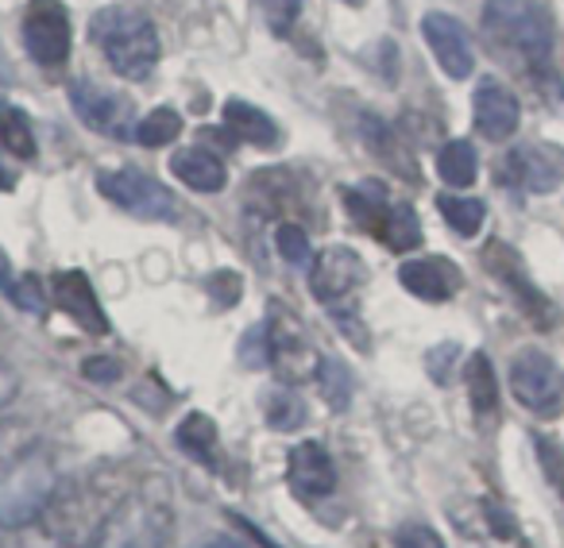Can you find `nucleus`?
<instances>
[{"label":"nucleus","mask_w":564,"mask_h":548,"mask_svg":"<svg viewBox=\"0 0 564 548\" xmlns=\"http://www.w3.org/2000/svg\"><path fill=\"white\" fill-rule=\"evenodd\" d=\"M437 209L448 220V228L460 235H476L487 220V205L476 197H437Z\"/></svg>","instance_id":"26"},{"label":"nucleus","mask_w":564,"mask_h":548,"mask_svg":"<svg viewBox=\"0 0 564 548\" xmlns=\"http://www.w3.org/2000/svg\"><path fill=\"white\" fill-rule=\"evenodd\" d=\"M345 205H348V212H352L356 224L371 228V232H379V224H383L387 209H391V205H387V189L379 186V182H364V186L348 189Z\"/></svg>","instance_id":"22"},{"label":"nucleus","mask_w":564,"mask_h":548,"mask_svg":"<svg viewBox=\"0 0 564 548\" xmlns=\"http://www.w3.org/2000/svg\"><path fill=\"white\" fill-rule=\"evenodd\" d=\"M471 117H476V128L484 140L502 143L518 132V120H522V109H518V97L510 94L499 81H479L476 101H471Z\"/></svg>","instance_id":"11"},{"label":"nucleus","mask_w":564,"mask_h":548,"mask_svg":"<svg viewBox=\"0 0 564 548\" xmlns=\"http://www.w3.org/2000/svg\"><path fill=\"white\" fill-rule=\"evenodd\" d=\"M202 143H205V147H213V151H232L236 135H232V128H205Z\"/></svg>","instance_id":"39"},{"label":"nucleus","mask_w":564,"mask_h":548,"mask_svg":"<svg viewBox=\"0 0 564 548\" xmlns=\"http://www.w3.org/2000/svg\"><path fill=\"white\" fill-rule=\"evenodd\" d=\"M209 291L217 294L220 306H232V302L240 298V278H236L232 271H220V274H213V278H209Z\"/></svg>","instance_id":"35"},{"label":"nucleus","mask_w":564,"mask_h":548,"mask_svg":"<svg viewBox=\"0 0 564 548\" xmlns=\"http://www.w3.org/2000/svg\"><path fill=\"white\" fill-rule=\"evenodd\" d=\"M82 371H86V379H94V383H112V379L120 375V363L105 360V355H94V360L82 363Z\"/></svg>","instance_id":"36"},{"label":"nucleus","mask_w":564,"mask_h":548,"mask_svg":"<svg viewBox=\"0 0 564 548\" xmlns=\"http://www.w3.org/2000/svg\"><path fill=\"white\" fill-rule=\"evenodd\" d=\"M166 525H171V517H155L151 514L148 522L140 525V529H135V537L128 540L124 548H163L166 545Z\"/></svg>","instance_id":"33"},{"label":"nucleus","mask_w":564,"mask_h":548,"mask_svg":"<svg viewBox=\"0 0 564 548\" xmlns=\"http://www.w3.org/2000/svg\"><path fill=\"white\" fill-rule=\"evenodd\" d=\"M484 259H487V266L499 274L502 283H507L510 291H514L518 298L525 302V309H530L533 321H541V325L553 321V317H549V314H553V306H549V302L530 286V278H525V266H522V259L514 255V248H507V243L495 240V243H487V255Z\"/></svg>","instance_id":"15"},{"label":"nucleus","mask_w":564,"mask_h":548,"mask_svg":"<svg viewBox=\"0 0 564 548\" xmlns=\"http://www.w3.org/2000/svg\"><path fill=\"white\" fill-rule=\"evenodd\" d=\"M12 286H17V278H12V263H9V255L0 251V291L12 294Z\"/></svg>","instance_id":"40"},{"label":"nucleus","mask_w":564,"mask_h":548,"mask_svg":"<svg viewBox=\"0 0 564 548\" xmlns=\"http://www.w3.org/2000/svg\"><path fill=\"white\" fill-rule=\"evenodd\" d=\"M171 174L182 186L197 189V194H217L228 182V171L217 158V151H205V147H182L178 155L171 158Z\"/></svg>","instance_id":"17"},{"label":"nucleus","mask_w":564,"mask_h":548,"mask_svg":"<svg viewBox=\"0 0 564 548\" xmlns=\"http://www.w3.org/2000/svg\"><path fill=\"white\" fill-rule=\"evenodd\" d=\"M24 47L40 66H63L70 55V17L58 0H28Z\"/></svg>","instance_id":"6"},{"label":"nucleus","mask_w":564,"mask_h":548,"mask_svg":"<svg viewBox=\"0 0 564 548\" xmlns=\"http://www.w3.org/2000/svg\"><path fill=\"white\" fill-rule=\"evenodd\" d=\"M499 178L518 189H525V194H553L556 182H561V171H553V163L541 158L538 147H518L502 158Z\"/></svg>","instance_id":"16"},{"label":"nucleus","mask_w":564,"mask_h":548,"mask_svg":"<svg viewBox=\"0 0 564 548\" xmlns=\"http://www.w3.org/2000/svg\"><path fill=\"white\" fill-rule=\"evenodd\" d=\"M399 283L422 302H448L464 286V274H460V266L448 263V259L430 255V259H410V263H402Z\"/></svg>","instance_id":"12"},{"label":"nucleus","mask_w":564,"mask_h":548,"mask_svg":"<svg viewBox=\"0 0 564 548\" xmlns=\"http://www.w3.org/2000/svg\"><path fill=\"white\" fill-rule=\"evenodd\" d=\"M89 35L105 51L109 66L128 81H143L159 63V35L143 12H132L124 4L101 9L89 20Z\"/></svg>","instance_id":"2"},{"label":"nucleus","mask_w":564,"mask_h":548,"mask_svg":"<svg viewBox=\"0 0 564 548\" xmlns=\"http://www.w3.org/2000/svg\"><path fill=\"white\" fill-rule=\"evenodd\" d=\"M263 4V17H267V28H271L279 40L294 32L299 24V12H302V0H259Z\"/></svg>","instance_id":"29"},{"label":"nucleus","mask_w":564,"mask_h":548,"mask_svg":"<svg viewBox=\"0 0 564 548\" xmlns=\"http://www.w3.org/2000/svg\"><path fill=\"white\" fill-rule=\"evenodd\" d=\"M182 132V117L174 109H155L148 112V117L135 124V140L143 143V147H166V143H174Z\"/></svg>","instance_id":"27"},{"label":"nucleus","mask_w":564,"mask_h":548,"mask_svg":"<svg viewBox=\"0 0 564 548\" xmlns=\"http://www.w3.org/2000/svg\"><path fill=\"white\" fill-rule=\"evenodd\" d=\"M453 360H456V344H445L430 355V371L437 383H448V371H453Z\"/></svg>","instance_id":"37"},{"label":"nucleus","mask_w":564,"mask_h":548,"mask_svg":"<svg viewBox=\"0 0 564 548\" xmlns=\"http://www.w3.org/2000/svg\"><path fill=\"white\" fill-rule=\"evenodd\" d=\"M422 35H425V43H430L433 58H437V66L448 78H456V81L468 78L471 66H476V55H471V40L460 20L445 17V12H430V17L422 20Z\"/></svg>","instance_id":"10"},{"label":"nucleus","mask_w":564,"mask_h":548,"mask_svg":"<svg viewBox=\"0 0 564 548\" xmlns=\"http://www.w3.org/2000/svg\"><path fill=\"white\" fill-rule=\"evenodd\" d=\"M510 394L522 402L530 414L553 417L564 402V371L538 348H525L510 363Z\"/></svg>","instance_id":"5"},{"label":"nucleus","mask_w":564,"mask_h":548,"mask_svg":"<svg viewBox=\"0 0 564 548\" xmlns=\"http://www.w3.org/2000/svg\"><path fill=\"white\" fill-rule=\"evenodd\" d=\"M484 32L507 55L545 63L553 51V17L538 0H487Z\"/></svg>","instance_id":"3"},{"label":"nucleus","mask_w":564,"mask_h":548,"mask_svg":"<svg viewBox=\"0 0 564 548\" xmlns=\"http://www.w3.org/2000/svg\"><path fill=\"white\" fill-rule=\"evenodd\" d=\"M364 283H368V263L360 259V251L345 248V243L325 248L322 255L314 259V271H310V291H314V298L333 309L345 298H352Z\"/></svg>","instance_id":"7"},{"label":"nucleus","mask_w":564,"mask_h":548,"mask_svg":"<svg viewBox=\"0 0 564 548\" xmlns=\"http://www.w3.org/2000/svg\"><path fill=\"white\" fill-rule=\"evenodd\" d=\"M291 486L302 498H329L337 491V468L317 440H302L291 452Z\"/></svg>","instance_id":"14"},{"label":"nucleus","mask_w":564,"mask_h":548,"mask_svg":"<svg viewBox=\"0 0 564 548\" xmlns=\"http://www.w3.org/2000/svg\"><path fill=\"white\" fill-rule=\"evenodd\" d=\"M178 448H186L194 460L213 463L217 460V425L205 414H189L186 421L178 425Z\"/></svg>","instance_id":"25"},{"label":"nucleus","mask_w":564,"mask_h":548,"mask_svg":"<svg viewBox=\"0 0 564 548\" xmlns=\"http://www.w3.org/2000/svg\"><path fill=\"white\" fill-rule=\"evenodd\" d=\"M225 128H232V135L236 140H248V143H256V147H274L279 143V124H274L267 112H259L256 105H248V101H225Z\"/></svg>","instance_id":"18"},{"label":"nucleus","mask_w":564,"mask_h":548,"mask_svg":"<svg viewBox=\"0 0 564 548\" xmlns=\"http://www.w3.org/2000/svg\"><path fill=\"white\" fill-rule=\"evenodd\" d=\"M468 394H471V409L479 417L495 414V406H499V383H495L491 360L484 352H476L468 360Z\"/></svg>","instance_id":"23"},{"label":"nucleus","mask_w":564,"mask_h":548,"mask_svg":"<svg viewBox=\"0 0 564 548\" xmlns=\"http://www.w3.org/2000/svg\"><path fill=\"white\" fill-rule=\"evenodd\" d=\"M533 448H538V460H541V468H545V479L556 486V494L564 498V448L556 445L553 437H533Z\"/></svg>","instance_id":"30"},{"label":"nucleus","mask_w":564,"mask_h":548,"mask_svg":"<svg viewBox=\"0 0 564 548\" xmlns=\"http://www.w3.org/2000/svg\"><path fill=\"white\" fill-rule=\"evenodd\" d=\"M348 4H360V0H348Z\"/></svg>","instance_id":"43"},{"label":"nucleus","mask_w":564,"mask_h":548,"mask_svg":"<svg viewBox=\"0 0 564 548\" xmlns=\"http://www.w3.org/2000/svg\"><path fill=\"white\" fill-rule=\"evenodd\" d=\"M51 294H55L58 309L70 314V321H78L86 332H109V317H105L101 302H97L94 286L82 271H63L51 278Z\"/></svg>","instance_id":"13"},{"label":"nucleus","mask_w":564,"mask_h":548,"mask_svg":"<svg viewBox=\"0 0 564 548\" xmlns=\"http://www.w3.org/2000/svg\"><path fill=\"white\" fill-rule=\"evenodd\" d=\"M376 235H379V240H383L391 251H414L417 243H422V220H417V212L410 209L406 201H402V205H391Z\"/></svg>","instance_id":"20"},{"label":"nucleus","mask_w":564,"mask_h":548,"mask_svg":"<svg viewBox=\"0 0 564 548\" xmlns=\"http://www.w3.org/2000/svg\"><path fill=\"white\" fill-rule=\"evenodd\" d=\"M70 105H74V112H78L82 124L94 128V132H101V135H112V140L128 135V128H132V101L112 94V89L97 86V81H74Z\"/></svg>","instance_id":"9"},{"label":"nucleus","mask_w":564,"mask_h":548,"mask_svg":"<svg viewBox=\"0 0 564 548\" xmlns=\"http://www.w3.org/2000/svg\"><path fill=\"white\" fill-rule=\"evenodd\" d=\"M97 189H101L112 205L135 212V217L159 220L174 212L171 194H166L155 178H148V174H140V171H105L101 178H97Z\"/></svg>","instance_id":"8"},{"label":"nucleus","mask_w":564,"mask_h":548,"mask_svg":"<svg viewBox=\"0 0 564 548\" xmlns=\"http://www.w3.org/2000/svg\"><path fill=\"white\" fill-rule=\"evenodd\" d=\"M437 174L448 182V186H456V189L471 186V182H476V174H479L476 147H471L468 140L445 143V147H441V155H437Z\"/></svg>","instance_id":"21"},{"label":"nucleus","mask_w":564,"mask_h":548,"mask_svg":"<svg viewBox=\"0 0 564 548\" xmlns=\"http://www.w3.org/2000/svg\"><path fill=\"white\" fill-rule=\"evenodd\" d=\"M17 391H20V375H17V368H9V363L0 360V409H4L12 398H17Z\"/></svg>","instance_id":"38"},{"label":"nucleus","mask_w":564,"mask_h":548,"mask_svg":"<svg viewBox=\"0 0 564 548\" xmlns=\"http://www.w3.org/2000/svg\"><path fill=\"white\" fill-rule=\"evenodd\" d=\"M267 421H271L274 429H299V425L306 421V406H302L291 391H279L267 398Z\"/></svg>","instance_id":"28"},{"label":"nucleus","mask_w":564,"mask_h":548,"mask_svg":"<svg viewBox=\"0 0 564 548\" xmlns=\"http://www.w3.org/2000/svg\"><path fill=\"white\" fill-rule=\"evenodd\" d=\"M35 448V432L28 421L20 417H0V483H9L20 471V463L32 456Z\"/></svg>","instance_id":"19"},{"label":"nucleus","mask_w":564,"mask_h":548,"mask_svg":"<svg viewBox=\"0 0 564 548\" xmlns=\"http://www.w3.org/2000/svg\"><path fill=\"white\" fill-rule=\"evenodd\" d=\"M12 302H17L20 309H32V314H43V309H47V302H43V291H40V278H35V274H28V278H17V286H12Z\"/></svg>","instance_id":"34"},{"label":"nucleus","mask_w":564,"mask_h":548,"mask_svg":"<svg viewBox=\"0 0 564 548\" xmlns=\"http://www.w3.org/2000/svg\"><path fill=\"white\" fill-rule=\"evenodd\" d=\"M394 548H445V540H441V533L430 529V525H402V529L394 533Z\"/></svg>","instance_id":"32"},{"label":"nucleus","mask_w":564,"mask_h":548,"mask_svg":"<svg viewBox=\"0 0 564 548\" xmlns=\"http://www.w3.org/2000/svg\"><path fill=\"white\" fill-rule=\"evenodd\" d=\"M274 240H279V251H282V259H286V263H306V259H310V240H306V232H302L299 224H279Z\"/></svg>","instance_id":"31"},{"label":"nucleus","mask_w":564,"mask_h":548,"mask_svg":"<svg viewBox=\"0 0 564 548\" xmlns=\"http://www.w3.org/2000/svg\"><path fill=\"white\" fill-rule=\"evenodd\" d=\"M267 337V363L282 383H306L322 371V355H317L314 340L306 337L302 321L286 306H271V317L263 325Z\"/></svg>","instance_id":"4"},{"label":"nucleus","mask_w":564,"mask_h":548,"mask_svg":"<svg viewBox=\"0 0 564 548\" xmlns=\"http://www.w3.org/2000/svg\"><path fill=\"white\" fill-rule=\"evenodd\" d=\"M120 502V491L105 486V479H66L51 494L43 525L66 548H94L117 517Z\"/></svg>","instance_id":"1"},{"label":"nucleus","mask_w":564,"mask_h":548,"mask_svg":"<svg viewBox=\"0 0 564 548\" xmlns=\"http://www.w3.org/2000/svg\"><path fill=\"white\" fill-rule=\"evenodd\" d=\"M0 189H12V174L0 171Z\"/></svg>","instance_id":"42"},{"label":"nucleus","mask_w":564,"mask_h":548,"mask_svg":"<svg viewBox=\"0 0 564 548\" xmlns=\"http://www.w3.org/2000/svg\"><path fill=\"white\" fill-rule=\"evenodd\" d=\"M202 548H243V545H236V540H225V537H220V540H213V545H202Z\"/></svg>","instance_id":"41"},{"label":"nucleus","mask_w":564,"mask_h":548,"mask_svg":"<svg viewBox=\"0 0 564 548\" xmlns=\"http://www.w3.org/2000/svg\"><path fill=\"white\" fill-rule=\"evenodd\" d=\"M0 143L17 158H35L32 120H28V112L17 109V105H0Z\"/></svg>","instance_id":"24"}]
</instances>
